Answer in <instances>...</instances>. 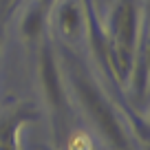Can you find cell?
Masks as SVG:
<instances>
[{"label":"cell","instance_id":"obj_1","mask_svg":"<svg viewBox=\"0 0 150 150\" xmlns=\"http://www.w3.org/2000/svg\"><path fill=\"white\" fill-rule=\"evenodd\" d=\"M60 69L66 75L71 88L77 95V99H80L82 108L86 110V115L91 117V122L97 126L99 135L110 146V150H135L130 135L126 132V126H124L115 104L99 88V84L95 82L91 71L86 69V64L77 57V53L71 51V49H62Z\"/></svg>","mask_w":150,"mask_h":150},{"label":"cell","instance_id":"obj_2","mask_svg":"<svg viewBox=\"0 0 150 150\" xmlns=\"http://www.w3.org/2000/svg\"><path fill=\"white\" fill-rule=\"evenodd\" d=\"M38 82L40 91L44 95L49 117H51V132L53 144L62 146L69 130V99L64 91V75L60 69V57L55 55L51 42H42L40 53H38Z\"/></svg>","mask_w":150,"mask_h":150},{"label":"cell","instance_id":"obj_3","mask_svg":"<svg viewBox=\"0 0 150 150\" xmlns=\"http://www.w3.org/2000/svg\"><path fill=\"white\" fill-rule=\"evenodd\" d=\"M144 31V13L139 0H115L104 27L106 40L126 51H135Z\"/></svg>","mask_w":150,"mask_h":150},{"label":"cell","instance_id":"obj_4","mask_svg":"<svg viewBox=\"0 0 150 150\" xmlns=\"http://www.w3.org/2000/svg\"><path fill=\"white\" fill-rule=\"evenodd\" d=\"M51 11H53V22H55L60 38H64L66 42L80 40V35L84 33V7H82V0H57L51 7Z\"/></svg>","mask_w":150,"mask_h":150},{"label":"cell","instance_id":"obj_5","mask_svg":"<svg viewBox=\"0 0 150 150\" xmlns=\"http://www.w3.org/2000/svg\"><path fill=\"white\" fill-rule=\"evenodd\" d=\"M35 117V108L29 104H20L7 110L0 117V150H20V130L24 124L33 122Z\"/></svg>","mask_w":150,"mask_h":150},{"label":"cell","instance_id":"obj_6","mask_svg":"<svg viewBox=\"0 0 150 150\" xmlns=\"http://www.w3.org/2000/svg\"><path fill=\"white\" fill-rule=\"evenodd\" d=\"M146 40H148V33L144 27L135 49V64H132L130 77H128V84H126V88H130L139 102H146V95H148V49H146L148 42Z\"/></svg>","mask_w":150,"mask_h":150},{"label":"cell","instance_id":"obj_7","mask_svg":"<svg viewBox=\"0 0 150 150\" xmlns=\"http://www.w3.org/2000/svg\"><path fill=\"white\" fill-rule=\"evenodd\" d=\"M47 18H49V13L38 5L35 0H33L31 5L24 9L22 18H20V24H18L20 35H22L24 40H29V42L42 40L44 29H47Z\"/></svg>","mask_w":150,"mask_h":150},{"label":"cell","instance_id":"obj_8","mask_svg":"<svg viewBox=\"0 0 150 150\" xmlns=\"http://www.w3.org/2000/svg\"><path fill=\"white\" fill-rule=\"evenodd\" d=\"M66 150H95V141L91 137V132L75 130L66 137Z\"/></svg>","mask_w":150,"mask_h":150},{"label":"cell","instance_id":"obj_9","mask_svg":"<svg viewBox=\"0 0 150 150\" xmlns=\"http://www.w3.org/2000/svg\"><path fill=\"white\" fill-rule=\"evenodd\" d=\"M16 5H18V0H0V18L9 20L13 9H16Z\"/></svg>","mask_w":150,"mask_h":150},{"label":"cell","instance_id":"obj_10","mask_svg":"<svg viewBox=\"0 0 150 150\" xmlns=\"http://www.w3.org/2000/svg\"><path fill=\"white\" fill-rule=\"evenodd\" d=\"M35 2H38V5H40V7H42V9L47 11V13H49V11H51V7L55 5L57 0H35Z\"/></svg>","mask_w":150,"mask_h":150},{"label":"cell","instance_id":"obj_11","mask_svg":"<svg viewBox=\"0 0 150 150\" xmlns=\"http://www.w3.org/2000/svg\"><path fill=\"white\" fill-rule=\"evenodd\" d=\"M5 22H7L5 18H0V38H2V27H5Z\"/></svg>","mask_w":150,"mask_h":150}]
</instances>
